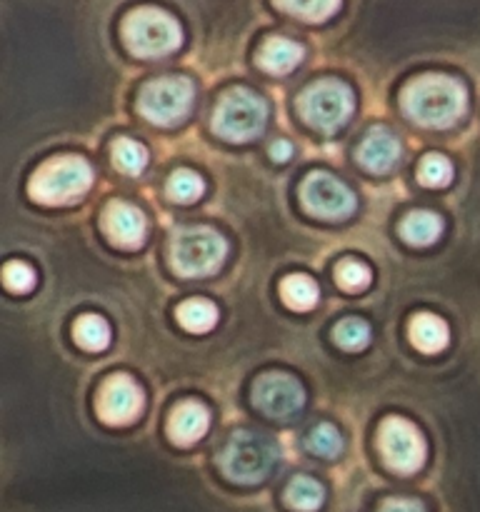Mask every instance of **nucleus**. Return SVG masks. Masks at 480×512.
I'll use <instances>...</instances> for the list:
<instances>
[{
    "mask_svg": "<svg viewBox=\"0 0 480 512\" xmlns=\"http://www.w3.org/2000/svg\"><path fill=\"white\" fill-rule=\"evenodd\" d=\"M403 110L425 128H450L468 110L463 83L448 75H423L403 90Z\"/></svg>",
    "mask_w": 480,
    "mask_h": 512,
    "instance_id": "obj_1",
    "label": "nucleus"
},
{
    "mask_svg": "<svg viewBox=\"0 0 480 512\" xmlns=\"http://www.w3.org/2000/svg\"><path fill=\"white\" fill-rule=\"evenodd\" d=\"M123 40L128 50L140 58H160L183 43L180 23L160 8H135L123 20Z\"/></svg>",
    "mask_w": 480,
    "mask_h": 512,
    "instance_id": "obj_2",
    "label": "nucleus"
},
{
    "mask_svg": "<svg viewBox=\"0 0 480 512\" xmlns=\"http://www.w3.org/2000/svg\"><path fill=\"white\" fill-rule=\"evenodd\" d=\"M93 185V170L78 155L48 160L28 183V193L43 205H65L85 195Z\"/></svg>",
    "mask_w": 480,
    "mask_h": 512,
    "instance_id": "obj_3",
    "label": "nucleus"
},
{
    "mask_svg": "<svg viewBox=\"0 0 480 512\" xmlns=\"http://www.w3.org/2000/svg\"><path fill=\"white\" fill-rule=\"evenodd\" d=\"M228 243L210 228H188L170 243V265L183 278L210 275L223 265Z\"/></svg>",
    "mask_w": 480,
    "mask_h": 512,
    "instance_id": "obj_4",
    "label": "nucleus"
},
{
    "mask_svg": "<svg viewBox=\"0 0 480 512\" xmlns=\"http://www.w3.org/2000/svg\"><path fill=\"white\" fill-rule=\"evenodd\" d=\"M275 458H278V450L265 435L243 430L230 438L228 448L220 455V468L235 483L253 485L270 473Z\"/></svg>",
    "mask_w": 480,
    "mask_h": 512,
    "instance_id": "obj_5",
    "label": "nucleus"
},
{
    "mask_svg": "<svg viewBox=\"0 0 480 512\" xmlns=\"http://www.w3.org/2000/svg\"><path fill=\"white\" fill-rule=\"evenodd\" d=\"M298 108L310 128L333 133L340 125L348 123L355 108V98L353 90L340 80H318L310 88H305V93L298 100Z\"/></svg>",
    "mask_w": 480,
    "mask_h": 512,
    "instance_id": "obj_6",
    "label": "nucleus"
},
{
    "mask_svg": "<svg viewBox=\"0 0 480 512\" xmlns=\"http://www.w3.org/2000/svg\"><path fill=\"white\" fill-rule=\"evenodd\" d=\"M268 105L245 88H233L220 98L213 115V130L225 140H250L263 130Z\"/></svg>",
    "mask_w": 480,
    "mask_h": 512,
    "instance_id": "obj_7",
    "label": "nucleus"
},
{
    "mask_svg": "<svg viewBox=\"0 0 480 512\" xmlns=\"http://www.w3.org/2000/svg\"><path fill=\"white\" fill-rule=\"evenodd\" d=\"M193 105V83L188 78H158L150 80L138 98V110L143 118L155 125H175L190 113Z\"/></svg>",
    "mask_w": 480,
    "mask_h": 512,
    "instance_id": "obj_8",
    "label": "nucleus"
},
{
    "mask_svg": "<svg viewBox=\"0 0 480 512\" xmlns=\"http://www.w3.org/2000/svg\"><path fill=\"white\" fill-rule=\"evenodd\" d=\"M380 453L390 470L413 475L425 463V440L408 420L388 418L380 425Z\"/></svg>",
    "mask_w": 480,
    "mask_h": 512,
    "instance_id": "obj_9",
    "label": "nucleus"
},
{
    "mask_svg": "<svg viewBox=\"0 0 480 512\" xmlns=\"http://www.w3.org/2000/svg\"><path fill=\"white\" fill-rule=\"evenodd\" d=\"M143 390L130 375H110L98 395V415L108 425H130L143 413Z\"/></svg>",
    "mask_w": 480,
    "mask_h": 512,
    "instance_id": "obj_10",
    "label": "nucleus"
},
{
    "mask_svg": "<svg viewBox=\"0 0 480 512\" xmlns=\"http://www.w3.org/2000/svg\"><path fill=\"white\" fill-rule=\"evenodd\" d=\"M300 200L308 213L330 220L348 218L355 210V195L328 173L308 175L300 188Z\"/></svg>",
    "mask_w": 480,
    "mask_h": 512,
    "instance_id": "obj_11",
    "label": "nucleus"
},
{
    "mask_svg": "<svg viewBox=\"0 0 480 512\" xmlns=\"http://www.w3.org/2000/svg\"><path fill=\"white\" fill-rule=\"evenodd\" d=\"M255 405L273 420H288L303 408L305 393L300 383L290 375L268 373L255 383Z\"/></svg>",
    "mask_w": 480,
    "mask_h": 512,
    "instance_id": "obj_12",
    "label": "nucleus"
},
{
    "mask_svg": "<svg viewBox=\"0 0 480 512\" xmlns=\"http://www.w3.org/2000/svg\"><path fill=\"white\" fill-rule=\"evenodd\" d=\"M103 228L108 238L120 248H140L148 233V220L135 205L130 203H110L103 213Z\"/></svg>",
    "mask_w": 480,
    "mask_h": 512,
    "instance_id": "obj_13",
    "label": "nucleus"
},
{
    "mask_svg": "<svg viewBox=\"0 0 480 512\" xmlns=\"http://www.w3.org/2000/svg\"><path fill=\"white\" fill-rule=\"evenodd\" d=\"M400 158V143L390 130L375 128L370 130L368 138L360 143L358 160L363 168H368L370 173H388L393 170V165Z\"/></svg>",
    "mask_w": 480,
    "mask_h": 512,
    "instance_id": "obj_14",
    "label": "nucleus"
},
{
    "mask_svg": "<svg viewBox=\"0 0 480 512\" xmlns=\"http://www.w3.org/2000/svg\"><path fill=\"white\" fill-rule=\"evenodd\" d=\"M210 415L200 403H180L168 420V435L178 445H193L208 433Z\"/></svg>",
    "mask_w": 480,
    "mask_h": 512,
    "instance_id": "obj_15",
    "label": "nucleus"
},
{
    "mask_svg": "<svg viewBox=\"0 0 480 512\" xmlns=\"http://www.w3.org/2000/svg\"><path fill=\"white\" fill-rule=\"evenodd\" d=\"M410 343L420 350V353H440L448 345L450 330L445 320H440L433 313H418L410 320Z\"/></svg>",
    "mask_w": 480,
    "mask_h": 512,
    "instance_id": "obj_16",
    "label": "nucleus"
},
{
    "mask_svg": "<svg viewBox=\"0 0 480 512\" xmlns=\"http://www.w3.org/2000/svg\"><path fill=\"white\" fill-rule=\"evenodd\" d=\"M303 55H305L303 45L295 43V40L268 38L263 43V48H260L258 63L263 65L268 73L283 75V73H290V70L303 60Z\"/></svg>",
    "mask_w": 480,
    "mask_h": 512,
    "instance_id": "obj_17",
    "label": "nucleus"
},
{
    "mask_svg": "<svg viewBox=\"0 0 480 512\" xmlns=\"http://www.w3.org/2000/svg\"><path fill=\"white\" fill-rule=\"evenodd\" d=\"M443 233V220L430 210H415L400 223V235L410 245H430Z\"/></svg>",
    "mask_w": 480,
    "mask_h": 512,
    "instance_id": "obj_18",
    "label": "nucleus"
},
{
    "mask_svg": "<svg viewBox=\"0 0 480 512\" xmlns=\"http://www.w3.org/2000/svg\"><path fill=\"white\" fill-rule=\"evenodd\" d=\"M280 295H283V303L293 310H313L318 305V285L315 280H310L308 275H288V278L280 283Z\"/></svg>",
    "mask_w": 480,
    "mask_h": 512,
    "instance_id": "obj_19",
    "label": "nucleus"
},
{
    "mask_svg": "<svg viewBox=\"0 0 480 512\" xmlns=\"http://www.w3.org/2000/svg\"><path fill=\"white\" fill-rule=\"evenodd\" d=\"M73 335L75 343L90 353H98L110 345V325L100 315H80L73 325Z\"/></svg>",
    "mask_w": 480,
    "mask_h": 512,
    "instance_id": "obj_20",
    "label": "nucleus"
},
{
    "mask_svg": "<svg viewBox=\"0 0 480 512\" xmlns=\"http://www.w3.org/2000/svg\"><path fill=\"white\" fill-rule=\"evenodd\" d=\"M178 320L190 333H208L218 323V308L210 300H185L178 308Z\"/></svg>",
    "mask_w": 480,
    "mask_h": 512,
    "instance_id": "obj_21",
    "label": "nucleus"
},
{
    "mask_svg": "<svg viewBox=\"0 0 480 512\" xmlns=\"http://www.w3.org/2000/svg\"><path fill=\"white\" fill-rule=\"evenodd\" d=\"M323 498L325 493L323 488H320V483H315L313 478H305V475L290 480L288 490H285V500H288L290 508L300 512L318 510L320 505H323Z\"/></svg>",
    "mask_w": 480,
    "mask_h": 512,
    "instance_id": "obj_22",
    "label": "nucleus"
},
{
    "mask_svg": "<svg viewBox=\"0 0 480 512\" xmlns=\"http://www.w3.org/2000/svg\"><path fill=\"white\" fill-rule=\"evenodd\" d=\"M113 163L115 168L128 175H138L148 165V150L130 138H118L113 143Z\"/></svg>",
    "mask_w": 480,
    "mask_h": 512,
    "instance_id": "obj_23",
    "label": "nucleus"
},
{
    "mask_svg": "<svg viewBox=\"0 0 480 512\" xmlns=\"http://www.w3.org/2000/svg\"><path fill=\"white\" fill-rule=\"evenodd\" d=\"M285 13L303 20H328L340 8V0H275Z\"/></svg>",
    "mask_w": 480,
    "mask_h": 512,
    "instance_id": "obj_24",
    "label": "nucleus"
},
{
    "mask_svg": "<svg viewBox=\"0 0 480 512\" xmlns=\"http://www.w3.org/2000/svg\"><path fill=\"white\" fill-rule=\"evenodd\" d=\"M203 190V180L193 170H175L168 180V195L173 200H178V203H193V200H198L203 195Z\"/></svg>",
    "mask_w": 480,
    "mask_h": 512,
    "instance_id": "obj_25",
    "label": "nucleus"
},
{
    "mask_svg": "<svg viewBox=\"0 0 480 512\" xmlns=\"http://www.w3.org/2000/svg\"><path fill=\"white\" fill-rule=\"evenodd\" d=\"M335 343L345 350H363L370 343V325L360 318L340 320L335 328Z\"/></svg>",
    "mask_w": 480,
    "mask_h": 512,
    "instance_id": "obj_26",
    "label": "nucleus"
},
{
    "mask_svg": "<svg viewBox=\"0 0 480 512\" xmlns=\"http://www.w3.org/2000/svg\"><path fill=\"white\" fill-rule=\"evenodd\" d=\"M418 178L428 188H443V185H448L453 180V165L443 155H425L423 163H420Z\"/></svg>",
    "mask_w": 480,
    "mask_h": 512,
    "instance_id": "obj_27",
    "label": "nucleus"
},
{
    "mask_svg": "<svg viewBox=\"0 0 480 512\" xmlns=\"http://www.w3.org/2000/svg\"><path fill=\"white\" fill-rule=\"evenodd\" d=\"M308 448L313 450L315 455H320V458H335V455L343 450V440H340V433L333 425L323 423L318 425V428L310 430Z\"/></svg>",
    "mask_w": 480,
    "mask_h": 512,
    "instance_id": "obj_28",
    "label": "nucleus"
},
{
    "mask_svg": "<svg viewBox=\"0 0 480 512\" xmlns=\"http://www.w3.org/2000/svg\"><path fill=\"white\" fill-rule=\"evenodd\" d=\"M373 280V273L365 263H358V260H343L338 265V285L348 293H358V290H365Z\"/></svg>",
    "mask_w": 480,
    "mask_h": 512,
    "instance_id": "obj_29",
    "label": "nucleus"
},
{
    "mask_svg": "<svg viewBox=\"0 0 480 512\" xmlns=\"http://www.w3.org/2000/svg\"><path fill=\"white\" fill-rule=\"evenodd\" d=\"M3 283L13 293H28V290L35 288V270L28 263L13 260L3 268Z\"/></svg>",
    "mask_w": 480,
    "mask_h": 512,
    "instance_id": "obj_30",
    "label": "nucleus"
},
{
    "mask_svg": "<svg viewBox=\"0 0 480 512\" xmlns=\"http://www.w3.org/2000/svg\"><path fill=\"white\" fill-rule=\"evenodd\" d=\"M380 512H425V508L415 500H388Z\"/></svg>",
    "mask_w": 480,
    "mask_h": 512,
    "instance_id": "obj_31",
    "label": "nucleus"
},
{
    "mask_svg": "<svg viewBox=\"0 0 480 512\" xmlns=\"http://www.w3.org/2000/svg\"><path fill=\"white\" fill-rule=\"evenodd\" d=\"M290 155H293V145H290L288 140H275V143L270 145V158L278 160V163H285Z\"/></svg>",
    "mask_w": 480,
    "mask_h": 512,
    "instance_id": "obj_32",
    "label": "nucleus"
}]
</instances>
